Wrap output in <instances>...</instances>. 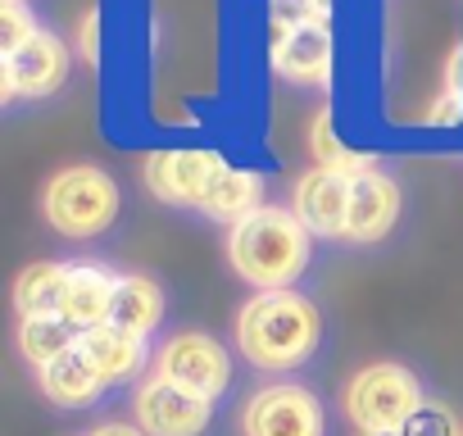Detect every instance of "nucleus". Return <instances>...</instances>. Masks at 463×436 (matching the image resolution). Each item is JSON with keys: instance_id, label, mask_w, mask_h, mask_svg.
Here are the masks:
<instances>
[{"instance_id": "obj_1", "label": "nucleus", "mask_w": 463, "mask_h": 436, "mask_svg": "<svg viewBox=\"0 0 463 436\" xmlns=\"http://www.w3.org/2000/svg\"><path fill=\"white\" fill-rule=\"evenodd\" d=\"M314 232L296 218V209L264 204L227 228V264L255 291H291L309 269Z\"/></svg>"}, {"instance_id": "obj_2", "label": "nucleus", "mask_w": 463, "mask_h": 436, "mask_svg": "<svg viewBox=\"0 0 463 436\" xmlns=\"http://www.w3.org/2000/svg\"><path fill=\"white\" fill-rule=\"evenodd\" d=\"M323 341V318L309 296L291 291H260L237 314V350L264 373H291L309 364Z\"/></svg>"}, {"instance_id": "obj_3", "label": "nucleus", "mask_w": 463, "mask_h": 436, "mask_svg": "<svg viewBox=\"0 0 463 436\" xmlns=\"http://www.w3.org/2000/svg\"><path fill=\"white\" fill-rule=\"evenodd\" d=\"M422 404H427L422 382L413 377V368H404L395 359L364 364L345 382V418L364 436H404V427L413 422V413Z\"/></svg>"}, {"instance_id": "obj_4", "label": "nucleus", "mask_w": 463, "mask_h": 436, "mask_svg": "<svg viewBox=\"0 0 463 436\" xmlns=\"http://www.w3.org/2000/svg\"><path fill=\"white\" fill-rule=\"evenodd\" d=\"M42 213L60 237H73V242L100 237L118 218V186L96 164H69L46 182Z\"/></svg>"}, {"instance_id": "obj_5", "label": "nucleus", "mask_w": 463, "mask_h": 436, "mask_svg": "<svg viewBox=\"0 0 463 436\" xmlns=\"http://www.w3.org/2000/svg\"><path fill=\"white\" fill-rule=\"evenodd\" d=\"M155 377H164L200 400H218L232 382V359L209 332H177L159 346Z\"/></svg>"}, {"instance_id": "obj_6", "label": "nucleus", "mask_w": 463, "mask_h": 436, "mask_svg": "<svg viewBox=\"0 0 463 436\" xmlns=\"http://www.w3.org/2000/svg\"><path fill=\"white\" fill-rule=\"evenodd\" d=\"M241 431L246 436H323L327 431V413H323V404H318V395L309 386L273 382V386H260L246 400Z\"/></svg>"}, {"instance_id": "obj_7", "label": "nucleus", "mask_w": 463, "mask_h": 436, "mask_svg": "<svg viewBox=\"0 0 463 436\" xmlns=\"http://www.w3.org/2000/svg\"><path fill=\"white\" fill-rule=\"evenodd\" d=\"M227 164L218 150H150L146 155V186L164 204L200 209L209 191L222 182Z\"/></svg>"}, {"instance_id": "obj_8", "label": "nucleus", "mask_w": 463, "mask_h": 436, "mask_svg": "<svg viewBox=\"0 0 463 436\" xmlns=\"http://www.w3.org/2000/svg\"><path fill=\"white\" fill-rule=\"evenodd\" d=\"M69 64H73L69 46L51 28H42L37 37H28L14 55H5V64H0V100H14V96L42 100V96L60 91L64 78H69Z\"/></svg>"}, {"instance_id": "obj_9", "label": "nucleus", "mask_w": 463, "mask_h": 436, "mask_svg": "<svg viewBox=\"0 0 463 436\" xmlns=\"http://www.w3.org/2000/svg\"><path fill=\"white\" fill-rule=\"evenodd\" d=\"M132 413L146 436H200L213 418V400H200L164 377H146L132 395Z\"/></svg>"}, {"instance_id": "obj_10", "label": "nucleus", "mask_w": 463, "mask_h": 436, "mask_svg": "<svg viewBox=\"0 0 463 436\" xmlns=\"http://www.w3.org/2000/svg\"><path fill=\"white\" fill-rule=\"evenodd\" d=\"M350 182L354 177L332 173V168H309L296 182L291 209L314 237H345V228H350Z\"/></svg>"}, {"instance_id": "obj_11", "label": "nucleus", "mask_w": 463, "mask_h": 436, "mask_svg": "<svg viewBox=\"0 0 463 436\" xmlns=\"http://www.w3.org/2000/svg\"><path fill=\"white\" fill-rule=\"evenodd\" d=\"M273 69H278L287 82H300V87L327 82V73H332V28H327L323 19H305V24L278 28Z\"/></svg>"}, {"instance_id": "obj_12", "label": "nucleus", "mask_w": 463, "mask_h": 436, "mask_svg": "<svg viewBox=\"0 0 463 436\" xmlns=\"http://www.w3.org/2000/svg\"><path fill=\"white\" fill-rule=\"evenodd\" d=\"M395 218H400V186L395 177L368 168L350 182V228L345 237L359 242V246H373L382 242L391 228H395Z\"/></svg>"}, {"instance_id": "obj_13", "label": "nucleus", "mask_w": 463, "mask_h": 436, "mask_svg": "<svg viewBox=\"0 0 463 436\" xmlns=\"http://www.w3.org/2000/svg\"><path fill=\"white\" fill-rule=\"evenodd\" d=\"M114 291H118V273H109L100 264H69V291H64V309L60 314L78 332H91V327L109 323Z\"/></svg>"}, {"instance_id": "obj_14", "label": "nucleus", "mask_w": 463, "mask_h": 436, "mask_svg": "<svg viewBox=\"0 0 463 436\" xmlns=\"http://www.w3.org/2000/svg\"><path fill=\"white\" fill-rule=\"evenodd\" d=\"M82 355L96 364V373L109 382V386H118V382H132L141 368H146V336H132V332H123V327H114V323H100V327H91V332H82Z\"/></svg>"}, {"instance_id": "obj_15", "label": "nucleus", "mask_w": 463, "mask_h": 436, "mask_svg": "<svg viewBox=\"0 0 463 436\" xmlns=\"http://www.w3.org/2000/svg\"><path fill=\"white\" fill-rule=\"evenodd\" d=\"M37 382H42V395L51 404H60V409H87V404H96L109 391V382L96 373V364L82 355V346L60 355L51 368H42Z\"/></svg>"}, {"instance_id": "obj_16", "label": "nucleus", "mask_w": 463, "mask_h": 436, "mask_svg": "<svg viewBox=\"0 0 463 436\" xmlns=\"http://www.w3.org/2000/svg\"><path fill=\"white\" fill-rule=\"evenodd\" d=\"M164 318V287L146 273H123L118 278V291H114V309H109V323L132 332V336H146L159 327Z\"/></svg>"}, {"instance_id": "obj_17", "label": "nucleus", "mask_w": 463, "mask_h": 436, "mask_svg": "<svg viewBox=\"0 0 463 436\" xmlns=\"http://www.w3.org/2000/svg\"><path fill=\"white\" fill-rule=\"evenodd\" d=\"M82 332L64 318V314H33V318H19V355L42 373L51 368L60 355L78 350Z\"/></svg>"}, {"instance_id": "obj_18", "label": "nucleus", "mask_w": 463, "mask_h": 436, "mask_svg": "<svg viewBox=\"0 0 463 436\" xmlns=\"http://www.w3.org/2000/svg\"><path fill=\"white\" fill-rule=\"evenodd\" d=\"M64 291H69V264H28L14 282V309L19 318H33V314H60L64 309Z\"/></svg>"}, {"instance_id": "obj_19", "label": "nucleus", "mask_w": 463, "mask_h": 436, "mask_svg": "<svg viewBox=\"0 0 463 436\" xmlns=\"http://www.w3.org/2000/svg\"><path fill=\"white\" fill-rule=\"evenodd\" d=\"M255 209H264V177L250 173V168H227L222 182L200 204V213L218 218V223H241V218L255 213Z\"/></svg>"}, {"instance_id": "obj_20", "label": "nucleus", "mask_w": 463, "mask_h": 436, "mask_svg": "<svg viewBox=\"0 0 463 436\" xmlns=\"http://www.w3.org/2000/svg\"><path fill=\"white\" fill-rule=\"evenodd\" d=\"M309 150H314L318 168H332V173H345V177H359V173L373 168L368 155H354V150H345V146L336 141V132H332V114H327V109H323V114L314 118V128H309Z\"/></svg>"}, {"instance_id": "obj_21", "label": "nucleus", "mask_w": 463, "mask_h": 436, "mask_svg": "<svg viewBox=\"0 0 463 436\" xmlns=\"http://www.w3.org/2000/svg\"><path fill=\"white\" fill-rule=\"evenodd\" d=\"M37 33H42V24L24 0H0V55H14Z\"/></svg>"}, {"instance_id": "obj_22", "label": "nucleus", "mask_w": 463, "mask_h": 436, "mask_svg": "<svg viewBox=\"0 0 463 436\" xmlns=\"http://www.w3.org/2000/svg\"><path fill=\"white\" fill-rule=\"evenodd\" d=\"M404 436H463V422L454 418V409H449V404L427 400V404L413 413V422L404 427Z\"/></svg>"}, {"instance_id": "obj_23", "label": "nucleus", "mask_w": 463, "mask_h": 436, "mask_svg": "<svg viewBox=\"0 0 463 436\" xmlns=\"http://www.w3.org/2000/svg\"><path fill=\"white\" fill-rule=\"evenodd\" d=\"M327 14H332L327 0H278V28L305 24V19H323L327 24Z\"/></svg>"}, {"instance_id": "obj_24", "label": "nucleus", "mask_w": 463, "mask_h": 436, "mask_svg": "<svg viewBox=\"0 0 463 436\" xmlns=\"http://www.w3.org/2000/svg\"><path fill=\"white\" fill-rule=\"evenodd\" d=\"M78 51H82V60H87V64H100V14H96V10H87V19H82Z\"/></svg>"}, {"instance_id": "obj_25", "label": "nucleus", "mask_w": 463, "mask_h": 436, "mask_svg": "<svg viewBox=\"0 0 463 436\" xmlns=\"http://www.w3.org/2000/svg\"><path fill=\"white\" fill-rule=\"evenodd\" d=\"M91 436H146L137 422H100V427H91Z\"/></svg>"}]
</instances>
